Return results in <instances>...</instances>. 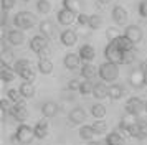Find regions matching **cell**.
Returning <instances> with one entry per match:
<instances>
[{
	"label": "cell",
	"mask_w": 147,
	"mask_h": 145,
	"mask_svg": "<svg viewBox=\"0 0 147 145\" xmlns=\"http://www.w3.org/2000/svg\"><path fill=\"white\" fill-rule=\"evenodd\" d=\"M98 76H99L102 81L106 83H113L119 78V64H114V63H109V61H104L102 64L98 68Z\"/></svg>",
	"instance_id": "obj_1"
},
{
	"label": "cell",
	"mask_w": 147,
	"mask_h": 145,
	"mask_svg": "<svg viewBox=\"0 0 147 145\" xmlns=\"http://www.w3.org/2000/svg\"><path fill=\"white\" fill-rule=\"evenodd\" d=\"M36 23V18L32 12H18L13 17V25L18 28V30H32Z\"/></svg>",
	"instance_id": "obj_2"
},
{
	"label": "cell",
	"mask_w": 147,
	"mask_h": 145,
	"mask_svg": "<svg viewBox=\"0 0 147 145\" xmlns=\"http://www.w3.org/2000/svg\"><path fill=\"white\" fill-rule=\"evenodd\" d=\"M104 58H106V61H109V63L122 64V61H124V51H121L114 41H109L106 45V48H104Z\"/></svg>",
	"instance_id": "obj_3"
},
{
	"label": "cell",
	"mask_w": 147,
	"mask_h": 145,
	"mask_svg": "<svg viewBox=\"0 0 147 145\" xmlns=\"http://www.w3.org/2000/svg\"><path fill=\"white\" fill-rule=\"evenodd\" d=\"M35 137V130L33 127H30V125L27 124H20L18 127H17V130H15V140L17 142H20V144H30Z\"/></svg>",
	"instance_id": "obj_4"
},
{
	"label": "cell",
	"mask_w": 147,
	"mask_h": 145,
	"mask_svg": "<svg viewBox=\"0 0 147 145\" xmlns=\"http://www.w3.org/2000/svg\"><path fill=\"white\" fill-rule=\"evenodd\" d=\"M2 36H3V40L7 41L8 45H12V46H20L25 41V35L18 28H12L8 32H5V28H3V35Z\"/></svg>",
	"instance_id": "obj_5"
},
{
	"label": "cell",
	"mask_w": 147,
	"mask_h": 145,
	"mask_svg": "<svg viewBox=\"0 0 147 145\" xmlns=\"http://www.w3.org/2000/svg\"><path fill=\"white\" fill-rule=\"evenodd\" d=\"M142 111H146V102L139 97H129L126 102V114L137 115Z\"/></svg>",
	"instance_id": "obj_6"
},
{
	"label": "cell",
	"mask_w": 147,
	"mask_h": 145,
	"mask_svg": "<svg viewBox=\"0 0 147 145\" xmlns=\"http://www.w3.org/2000/svg\"><path fill=\"white\" fill-rule=\"evenodd\" d=\"M48 48V38L45 36V35H35L33 38L30 40V50L35 53H38L40 54L41 51H45Z\"/></svg>",
	"instance_id": "obj_7"
},
{
	"label": "cell",
	"mask_w": 147,
	"mask_h": 145,
	"mask_svg": "<svg viewBox=\"0 0 147 145\" xmlns=\"http://www.w3.org/2000/svg\"><path fill=\"white\" fill-rule=\"evenodd\" d=\"M63 64H65V68H66V69H69V71H74V69H80V68H83L80 54H76V53H68L66 56L63 58Z\"/></svg>",
	"instance_id": "obj_8"
},
{
	"label": "cell",
	"mask_w": 147,
	"mask_h": 145,
	"mask_svg": "<svg viewBox=\"0 0 147 145\" xmlns=\"http://www.w3.org/2000/svg\"><path fill=\"white\" fill-rule=\"evenodd\" d=\"M124 36H126L127 40H131L134 45H137L140 40H142L144 33H142V30H140V26H137V25H129L126 30H124Z\"/></svg>",
	"instance_id": "obj_9"
},
{
	"label": "cell",
	"mask_w": 147,
	"mask_h": 145,
	"mask_svg": "<svg viewBox=\"0 0 147 145\" xmlns=\"http://www.w3.org/2000/svg\"><path fill=\"white\" fill-rule=\"evenodd\" d=\"M111 17H113V21L116 23V25H124L127 21V12H126V8L124 7H121V5H114L113 7V12H111Z\"/></svg>",
	"instance_id": "obj_10"
},
{
	"label": "cell",
	"mask_w": 147,
	"mask_h": 145,
	"mask_svg": "<svg viewBox=\"0 0 147 145\" xmlns=\"http://www.w3.org/2000/svg\"><path fill=\"white\" fill-rule=\"evenodd\" d=\"M10 114H12V117H13L17 122H20V124H23L28 119V111L23 104H15L13 107H12Z\"/></svg>",
	"instance_id": "obj_11"
},
{
	"label": "cell",
	"mask_w": 147,
	"mask_h": 145,
	"mask_svg": "<svg viewBox=\"0 0 147 145\" xmlns=\"http://www.w3.org/2000/svg\"><path fill=\"white\" fill-rule=\"evenodd\" d=\"M58 112H60V105L56 102H53V101H47L41 105V114H43L45 119H53Z\"/></svg>",
	"instance_id": "obj_12"
},
{
	"label": "cell",
	"mask_w": 147,
	"mask_h": 145,
	"mask_svg": "<svg viewBox=\"0 0 147 145\" xmlns=\"http://www.w3.org/2000/svg\"><path fill=\"white\" fill-rule=\"evenodd\" d=\"M69 122L73 125H80V124H84L86 122V112L83 107H74L71 109L69 112Z\"/></svg>",
	"instance_id": "obj_13"
},
{
	"label": "cell",
	"mask_w": 147,
	"mask_h": 145,
	"mask_svg": "<svg viewBox=\"0 0 147 145\" xmlns=\"http://www.w3.org/2000/svg\"><path fill=\"white\" fill-rule=\"evenodd\" d=\"M60 41L63 46H73L76 41H78V35H76V32L74 30H69V28H66V30H63L60 35Z\"/></svg>",
	"instance_id": "obj_14"
},
{
	"label": "cell",
	"mask_w": 147,
	"mask_h": 145,
	"mask_svg": "<svg viewBox=\"0 0 147 145\" xmlns=\"http://www.w3.org/2000/svg\"><path fill=\"white\" fill-rule=\"evenodd\" d=\"M35 130V137L40 138V140H43V138L48 137V134H50V125H48V120H40V122H36L33 127Z\"/></svg>",
	"instance_id": "obj_15"
},
{
	"label": "cell",
	"mask_w": 147,
	"mask_h": 145,
	"mask_svg": "<svg viewBox=\"0 0 147 145\" xmlns=\"http://www.w3.org/2000/svg\"><path fill=\"white\" fill-rule=\"evenodd\" d=\"M76 18H78V17H76V13L71 12V10L61 8L60 12H58V21H60L61 25H65V26L71 25V23H73V21H74Z\"/></svg>",
	"instance_id": "obj_16"
},
{
	"label": "cell",
	"mask_w": 147,
	"mask_h": 145,
	"mask_svg": "<svg viewBox=\"0 0 147 145\" xmlns=\"http://www.w3.org/2000/svg\"><path fill=\"white\" fill-rule=\"evenodd\" d=\"M104 142H106V145H126V138L119 130H114L107 134Z\"/></svg>",
	"instance_id": "obj_17"
},
{
	"label": "cell",
	"mask_w": 147,
	"mask_h": 145,
	"mask_svg": "<svg viewBox=\"0 0 147 145\" xmlns=\"http://www.w3.org/2000/svg\"><path fill=\"white\" fill-rule=\"evenodd\" d=\"M80 58L81 61H86V63H89V61H93L94 56H96V51H94V48L91 45H83L80 48Z\"/></svg>",
	"instance_id": "obj_18"
},
{
	"label": "cell",
	"mask_w": 147,
	"mask_h": 145,
	"mask_svg": "<svg viewBox=\"0 0 147 145\" xmlns=\"http://www.w3.org/2000/svg\"><path fill=\"white\" fill-rule=\"evenodd\" d=\"M96 74H99V72H98V69H96L91 63H84V64H83V68H81V78L83 79L93 81V79L96 78Z\"/></svg>",
	"instance_id": "obj_19"
},
{
	"label": "cell",
	"mask_w": 147,
	"mask_h": 145,
	"mask_svg": "<svg viewBox=\"0 0 147 145\" xmlns=\"http://www.w3.org/2000/svg\"><path fill=\"white\" fill-rule=\"evenodd\" d=\"M36 68H38L40 74L47 76V74H51V71H53V63H51L50 58H40L38 63H36Z\"/></svg>",
	"instance_id": "obj_20"
},
{
	"label": "cell",
	"mask_w": 147,
	"mask_h": 145,
	"mask_svg": "<svg viewBox=\"0 0 147 145\" xmlns=\"http://www.w3.org/2000/svg\"><path fill=\"white\" fill-rule=\"evenodd\" d=\"M40 33L41 35H45L48 40L53 38L55 36V23L51 20H43L40 23Z\"/></svg>",
	"instance_id": "obj_21"
},
{
	"label": "cell",
	"mask_w": 147,
	"mask_h": 145,
	"mask_svg": "<svg viewBox=\"0 0 147 145\" xmlns=\"http://www.w3.org/2000/svg\"><path fill=\"white\" fill-rule=\"evenodd\" d=\"M114 43L117 45V48H119L121 51H124V53H129V51H132V48H134V43L131 41V40H127L124 35H121V36H117V38L114 40Z\"/></svg>",
	"instance_id": "obj_22"
},
{
	"label": "cell",
	"mask_w": 147,
	"mask_h": 145,
	"mask_svg": "<svg viewBox=\"0 0 147 145\" xmlns=\"http://www.w3.org/2000/svg\"><path fill=\"white\" fill-rule=\"evenodd\" d=\"M96 134H98V132H96V129H94L93 125H81L80 127V137L83 138V140L91 142Z\"/></svg>",
	"instance_id": "obj_23"
},
{
	"label": "cell",
	"mask_w": 147,
	"mask_h": 145,
	"mask_svg": "<svg viewBox=\"0 0 147 145\" xmlns=\"http://www.w3.org/2000/svg\"><path fill=\"white\" fill-rule=\"evenodd\" d=\"M124 94H126L124 86H121V84L109 86V97L113 99V101H119L121 97H124Z\"/></svg>",
	"instance_id": "obj_24"
},
{
	"label": "cell",
	"mask_w": 147,
	"mask_h": 145,
	"mask_svg": "<svg viewBox=\"0 0 147 145\" xmlns=\"http://www.w3.org/2000/svg\"><path fill=\"white\" fill-rule=\"evenodd\" d=\"M93 96L96 99H104V97H109V87H107L104 83H98L94 84V91H93Z\"/></svg>",
	"instance_id": "obj_25"
},
{
	"label": "cell",
	"mask_w": 147,
	"mask_h": 145,
	"mask_svg": "<svg viewBox=\"0 0 147 145\" xmlns=\"http://www.w3.org/2000/svg\"><path fill=\"white\" fill-rule=\"evenodd\" d=\"M129 83L134 86V87H140V86H144V71L142 69H136V71L131 74V78H129Z\"/></svg>",
	"instance_id": "obj_26"
},
{
	"label": "cell",
	"mask_w": 147,
	"mask_h": 145,
	"mask_svg": "<svg viewBox=\"0 0 147 145\" xmlns=\"http://www.w3.org/2000/svg\"><path fill=\"white\" fill-rule=\"evenodd\" d=\"M18 91H20L23 99H32L35 96V87L32 83H22V86L18 87Z\"/></svg>",
	"instance_id": "obj_27"
},
{
	"label": "cell",
	"mask_w": 147,
	"mask_h": 145,
	"mask_svg": "<svg viewBox=\"0 0 147 145\" xmlns=\"http://www.w3.org/2000/svg\"><path fill=\"white\" fill-rule=\"evenodd\" d=\"M7 99L12 102V105L23 104V97H22V94H20L18 89H8L7 91Z\"/></svg>",
	"instance_id": "obj_28"
},
{
	"label": "cell",
	"mask_w": 147,
	"mask_h": 145,
	"mask_svg": "<svg viewBox=\"0 0 147 145\" xmlns=\"http://www.w3.org/2000/svg\"><path fill=\"white\" fill-rule=\"evenodd\" d=\"M91 115H93L94 119L101 120V119L106 115V105H102V104H93V105H91Z\"/></svg>",
	"instance_id": "obj_29"
},
{
	"label": "cell",
	"mask_w": 147,
	"mask_h": 145,
	"mask_svg": "<svg viewBox=\"0 0 147 145\" xmlns=\"http://www.w3.org/2000/svg\"><path fill=\"white\" fill-rule=\"evenodd\" d=\"M28 66H32V63H30L27 58H22V59H17V61H15L13 66H12V69H13L15 74H20L25 68H28Z\"/></svg>",
	"instance_id": "obj_30"
},
{
	"label": "cell",
	"mask_w": 147,
	"mask_h": 145,
	"mask_svg": "<svg viewBox=\"0 0 147 145\" xmlns=\"http://www.w3.org/2000/svg\"><path fill=\"white\" fill-rule=\"evenodd\" d=\"M36 10L40 15H47L51 10V3L48 0H36Z\"/></svg>",
	"instance_id": "obj_31"
},
{
	"label": "cell",
	"mask_w": 147,
	"mask_h": 145,
	"mask_svg": "<svg viewBox=\"0 0 147 145\" xmlns=\"http://www.w3.org/2000/svg\"><path fill=\"white\" fill-rule=\"evenodd\" d=\"M18 76H20L25 83H33V81H35V71H33V68H32V66L25 68V69L18 74Z\"/></svg>",
	"instance_id": "obj_32"
},
{
	"label": "cell",
	"mask_w": 147,
	"mask_h": 145,
	"mask_svg": "<svg viewBox=\"0 0 147 145\" xmlns=\"http://www.w3.org/2000/svg\"><path fill=\"white\" fill-rule=\"evenodd\" d=\"M94 91V86L91 81H83L81 83V87H80V94H83V96H89V94H93Z\"/></svg>",
	"instance_id": "obj_33"
},
{
	"label": "cell",
	"mask_w": 147,
	"mask_h": 145,
	"mask_svg": "<svg viewBox=\"0 0 147 145\" xmlns=\"http://www.w3.org/2000/svg\"><path fill=\"white\" fill-rule=\"evenodd\" d=\"M63 8L76 13L80 10V0H63Z\"/></svg>",
	"instance_id": "obj_34"
},
{
	"label": "cell",
	"mask_w": 147,
	"mask_h": 145,
	"mask_svg": "<svg viewBox=\"0 0 147 145\" xmlns=\"http://www.w3.org/2000/svg\"><path fill=\"white\" fill-rule=\"evenodd\" d=\"M101 25H102V18H101L99 15H89V23H88L89 28L98 30V28H101Z\"/></svg>",
	"instance_id": "obj_35"
},
{
	"label": "cell",
	"mask_w": 147,
	"mask_h": 145,
	"mask_svg": "<svg viewBox=\"0 0 147 145\" xmlns=\"http://www.w3.org/2000/svg\"><path fill=\"white\" fill-rule=\"evenodd\" d=\"M93 127L96 129V132H98V134H104V132L107 130V124L104 122V120H94Z\"/></svg>",
	"instance_id": "obj_36"
},
{
	"label": "cell",
	"mask_w": 147,
	"mask_h": 145,
	"mask_svg": "<svg viewBox=\"0 0 147 145\" xmlns=\"http://www.w3.org/2000/svg\"><path fill=\"white\" fill-rule=\"evenodd\" d=\"M76 21H78V25L80 26H88V23H89V15H86V13H80L78 18H76Z\"/></svg>",
	"instance_id": "obj_37"
},
{
	"label": "cell",
	"mask_w": 147,
	"mask_h": 145,
	"mask_svg": "<svg viewBox=\"0 0 147 145\" xmlns=\"http://www.w3.org/2000/svg\"><path fill=\"white\" fill-rule=\"evenodd\" d=\"M0 105H2V112H3V114L10 112L12 111V107H13V105H10V101H8L7 97H3L2 101H0Z\"/></svg>",
	"instance_id": "obj_38"
},
{
	"label": "cell",
	"mask_w": 147,
	"mask_h": 145,
	"mask_svg": "<svg viewBox=\"0 0 147 145\" xmlns=\"http://www.w3.org/2000/svg\"><path fill=\"white\" fill-rule=\"evenodd\" d=\"M139 15L142 18H147V0H140L139 2Z\"/></svg>",
	"instance_id": "obj_39"
},
{
	"label": "cell",
	"mask_w": 147,
	"mask_h": 145,
	"mask_svg": "<svg viewBox=\"0 0 147 145\" xmlns=\"http://www.w3.org/2000/svg\"><path fill=\"white\" fill-rule=\"evenodd\" d=\"M15 3H17L15 0H2V10L3 12H8V10H12L15 7Z\"/></svg>",
	"instance_id": "obj_40"
},
{
	"label": "cell",
	"mask_w": 147,
	"mask_h": 145,
	"mask_svg": "<svg viewBox=\"0 0 147 145\" xmlns=\"http://www.w3.org/2000/svg\"><path fill=\"white\" fill-rule=\"evenodd\" d=\"M80 87H81V83L78 79H71V81L68 83V89H69V91H80Z\"/></svg>",
	"instance_id": "obj_41"
},
{
	"label": "cell",
	"mask_w": 147,
	"mask_h": 145,
	"mask_svg": "<svg viewBox=\"0 0 147 145\" xmlns=\"http://www.w3.org/2000/svg\"><path fill=\"white\" fill-rule=\"evenodd\" d=\"M117 36H121V35L116 28H109V30H107V38H109V41H114Z\"/></svg>",
	"instance_id": "obj_42"
},
{
	"label": "cell",
	"mask_w": 147,
	"mask_h": 145,
	"mask_svg": "<svg viewBox=\"0 0 147 145\" xmlns=\"http://www.w3.org/2000/svg\"><path fill=\"white\" fill-rule=\"evenodd\" d=\"M147 138V125L140 124V130H139V135H137V140H146Z\"/></svg>",
	"instance_id": "obj_43"
},
{
	"label": "cell",
	"mask_w": 147,
	"mask_h": 145,
	"mask_svg": "<svg viewBox=\"0 0 147 145\" xmlns=\"http://www.w3.org/2000/svg\"><path fill=\"white\" fill-rule=\"evenodd\" d=\"M88 145H106V142H104V140H101V142H98V140H91Z\"/></svg>",
	"instance_id": "obj_44"
},
{
	"label": "cell",
	"mask_w": 147,
	"mask_h": 145,
	"mask_svg": "<svg viewBox=\"0 0 147 145\" xmlns=\"http://www.w3.org/2000/svg\"><path fill=\"white\" fill-rule=\"evenodd\" d=\"M144 86H147V68L144 69Z\"/></svg>",
	"instance_id": "obj_45"
},
{
	"label": "cell",
	"mask_w": 147,
	"mask_h": 145,
	"mask_svg": "<svg viewBox=\"0 0 147 145\" xmlns=\"http://www.w3.org/2000/svg\"><path fill=\"white\" fill-rule=\"evenodd\" d=\"M98 2L102 3V5H107V3H109V2H113V0H98Z\"/></svg>",
	"instance_id": "obj_46"
},
{
	"label": "cell",
	"mask_w": 147,
	"mask_h": 145,
	"mask_svg": "<svg viewBox=\"0 0 147 145\" xmlns=\"http://www.w3.org/2000/svg\"><path fill=\"white\" fill-rule=\"evenodd\" d=\"M146 112H147V99H146Z\"/></svg>",
	"instance_id": "obj_47"
},
{
	"label": "cell",
	"mask_w": 147,
	"mask_h": 145,
	"mask_svg": "<svg viewBox=\"0 0 147 145\" xmlns=\"http://www.w3.org/2000/svg\"><path fill=\"white\" fill-rule=\"evenodd\" d=\"M23 2H30V0H23Z\"/></svg>",
	"instance_id": "obj_48"
}]
</instances>
